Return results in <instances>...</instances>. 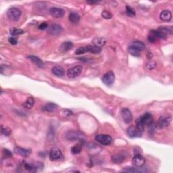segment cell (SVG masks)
<instances>
[{
    "label": "cell",
    "mask_w": 173,
    "mask_h": 173,
    "mask_svg": "<svg viewBox=\"0 0 173 173\" xmlns=\"http://www.w3.org/2000/svg\"><path fill=\"white\" fill-rule=\"evenodd\" d=\"M21 16V11L15 7L10 8L7 11V16L10 21L17 22Z\"/></svg>",
    "instance_id": "1"
},
{
    "label": "cell",
    "mask_w": 173,
    "mask_h": 173,
    "mask_svg": "<svg viewBox=\"0 0 173 173\" xmlns=\"http://www.w3.org/2000/svg\"><path fill=\"white\" fill-rule=\"evenodd\" d=\"M172 121V117L169 115H163L159 118V120L156 124V128L158 129H163L169 126Z\"/></svg>",
    "instance_id": "2"
},
{
    "label": "cell",
    "mask_w": 173,
    "mask_h": 173,
    "mask_svg": "<svg viewBox=\"0 0 173 173\" xmlns=\"http://www.w3.org/2000/svg\"><path fill=\"white\" fill-rule=\"evenodd\" d=\"M66 138L70 141H75L83 139L84 135L83 134L77 130H69L66 134Z\"/></svg>",
    "instance_id": "3"
},
{
    "label": "cell",
    "mask_w": 173,
    "mask_h": 173,
    "mask_svg": "<svg viewBox=\"0 0 173 173\" xmlns=\"http://www.w3.org/2000/svg\"><path fill=\"white\" fill-rule=\"evenodd\" d=\"M95 140L100 144L103 146H109L111 144L112 141V139L111 137L108 135L105 134H100L95 136Z\"/></svg>",
    "instance_id": "4"
},
{
    "label": "cell",
    "mask_w": 173,
    "mask_h": 173,
    "mask_svg": "<svg viewBox=\"0 0 173 173\" xmlns=\"http://www.w3.org/2000/svg\"><path fill=\"white\" fill-rule=\"evenodd\" d=\"M82 66H76L74 67L70 68L67 70L66 74L68 77L70 78H74L78 76L81 73L82 71Z\"/></svg>",
    "instance_id": "5"
},
{
    "label": "cell",
    "mask_w": 173,
    "mask_h": 173,
    "mask_svg": "<svg viewBox=\"0 0 173 173\" xmlns=\"http://www.w3.org/2000/svg\"><path fill=\"white\" fill-rule=\"evenodd\" d=\"M120 115H121L122 118L125 123L130 124L132 121V112L128 108H122L120 111Z\"/></svg>",
    "instance_id": "6"
},
{
    "label": "cell",
    "mask_w": 173,
    "mask_h": 173,
    "mask_svg": "<svg viewBox=\"0 0 173 173\" xmlns=\"http://www.w3.org/2000/svg\"><path fill=\"white\" fill-rule=\"evenodd\" d=\"M114 80H115V75L112 70L106 72L102 78V82L107 86H111L114 83Z\"/></svg>",
    "instance_id": "7"
},
{
    "label": "cell",
    "mask_w": 173,
    "mask_h": 173,
    "mask_svg": "<svg viewBox=\"0 0 173 173\" xmlns=\"http://www.w3.org/2000/svg\"><path fill=\"white\" fill-rule=\"evenodd\" d=\"M49 13L52 16L56 18V19H61L64 17L65 14V10L64 9L60 8L52 7L49 9Z\"/></svg>",
    "instance_id": "8"
},
{
    "label": "cell",
    "mask_w": 173,
    "mask_h": 173,
    "mask_svg": "<svg viewBox=\"0 0 173 173\" xmlns=\"http://www.w3.org/2000/svg\"><path fill=\"white\" fill-rule=\"evenodd\" d=\"M62 157V152L59 148L54 147L50 150L49 153V158L51 161H56L60 159Z\"/></svg>",
    "instance_id": "9"
},
{
    "label": "cell",
    "mask_w": 173,
    "mask_h": 173,
    "mask_svg": "<svg viewBox=\"0 0 173 173\" xmlns=\"http://www.w3.org/2000/svg\"><path fill=\"white\" fill-rule=\"evenodd\" d=\"M132 163L136 167H142L146 163V159L142 155L136 154L135 155L132 160Z\"/></svg>",
    "instance_id": "10"
},
{
    "label": "cell",
    "mask_w": 173,
    "mask_h": 173,
    "mask_svg": "<svg viewBox=\"0 0 173 173\" xmlns=\"http://www.w3.org/2000/svg\"><path fill=\"white\" fill-rule=\"evenodd\" d=\"M62 28L61 25L58 24H52L51 26H49V29H48V33L51 35H58L62 33Z\"/></svg>",
    "instance_id": "11"
},
{
    "label": "cell",
    "mask_w": 173,
    "mask_h": 173,
    "mask_svg": "<svg viewBox=\"0 0 173 173\" xmlns=\"http://www.w3.org/2000/svg\"><path fill=\"white\" fill-rule=\"evenodd\" d=\"M122 172H133V173H144L148 172L146 168H141V167H126L122 170Z\"/></svg>",
    "instance_id": "12"
},
{
    "label": "cell",
    "mask_w": 173,
    "mask_h": 173,
    "mask_svg": "<svg viewBox=\"0 0 173 173\" xmlns=\"http://www.w3.org/2000/svg\"><path fill=\"white\" fill-rule=\"evenodd\" d=\"M140 118L145 126H148L149 124H150L153 122V116L152 115V114L149 113V112L146 113L144 115L141 116Z\"/></svg>",
    "instance_id": "13"
},
{
    "label": "cell",
    "mask_w": 173,
    "mask_h": 173,
    "mask_svg": "<svg viewBox=\"0 0 173 173\" xmlns=\"http://www.w3.org/2000/svg\"><path fill=\"white\" fill-rule=\"evenodd\" d=\"M14 152L16 154L19 155V156H24V157H28L31 154V150H27V149L21 148L20 147H16L14 148Z\"/></svg>",
    "instance_id": "14"
},
{
    "label": "cell",
    "mask_w": 173,
    "mask_h": 173,
    "mask_svg": "<svg viewBox=\"0 0 173 173\" xmlns=\"http://www.w3.org/2000/svg\"><path fill=\"white\" fill-rule=\"evenodd\" d=\"M28 58L31 60L32 62H33L34 64H35L36 65H37L38 67L39 68H43L44 67V64L42 60L40 59L39 57H37V56H33V55H29L28 56Z\"/></svg>",
    "instance_id": "15"
},
{
    "label": "cell",
    "mask_w": 173,
    "mask_h": 173,
    "mask_svg": "<svg viewBox=\"0 0 173 173\" xmlns=\"http://www.w3.org/2000/svg\"><path fill=\"white\" fill-rule=\"evenodd\" d=\"M52 74L58 77H61L64 74V69L61 66H55L52 68Z\"/></svg>",
    "instance_id": "16"
},
{
    "label": "cell",
    "mask_w": 173,
    "mask_h": 173,
    "mask_svg": "<svg viewBox=\"0 0 173 173\" xmlns=\"http://www.w3.org/2000/svg\"><path fill=\"white\" fill-rule=\"evenodd\" d=\"M160 18L162 21L169 22L172 19V14H171L170 11L165 10H163L162 12L160 13Z\"/></svg>",
    "instance_id": "17"
},
{
    "label": "cell",
    "mask_w": 173,
    "mask_h": 173,
    "mask_svg": "<svg viewBox=\"0 0 173 173\" xmlns=\"http://www.w3.org/2000/svg\"><path fill=\"white\" fill-rule=\"evenodd\" d=\"M35 101L33 97H29L23 104V106L26 109H31L35 105Z\"/></svg>",
    "instance_id": "18"
},
{
    "label": "cell",
    "mask_w": 173,
    "mask_h": 173,
    "mask_svg": "<svg viewBox=\"0 0 173 173\" xmlns=\"http://www.w3.org/2000/svg\"><path fill=\"white\" fill-rule=\"evenodd\" d=\"M85 48L86 52H89L91 54H99L102 51L101 47L94 45H86L85 46Z\"/></svg>",
    "instance_id": "19"
},
{
    "label": "cell",
    "mask_w": 173,
    "mask_h": 173,
    "mask_svg": "<svg viewBox=\"0 0 173 173\" xmlns=\"http://www.w3.org/2000/svg\"><path fill=\"white\" fill-rule=\"evenodd\" d=\"M73 47V43L70 41H66L60 45V50L63 52H66L71 50Z\"/></svg>",
    "instance_id": "20"
},
{
    "label": "cell",
    "mask_w": 173,
    "mask_h": 173,
    "mask_svg": "<svg viewBox=\"0 0 173 173\" xmlns=\"http://www.w3.org/2000/svg\"><path fill=\"white\" fill-rule=\"evenodd\" d=\"M68 19H69L70 22L72 24L76 25V24H77L80 21V15L76 12H71L69 14Z\"/></svg>",
    "instance_id": "21"
},
{
    "label": "cell",
    "mask_w": 173,
    "mask_h": 173,
    "mask_svg": "<svg viewBox=\"0 0 173 173\" xmlns=\"http://www.w3.org/2000/svg\"><path fill=\"white\" fill-rule=\"evenodd\" d=\"M125 160V157L122 154H116L112 156V161L115 164H121Z\"/></svg>",
    "instance_id": "22"
},
{
    "label": "cell",
    "mask_w": 173,
    "mask_h": 173,
    "mask_svg": "<svg viewBox=\"0 0 173 173\" xmlns=\"http://www.w3.org/2000/svg\"><path fill=\"white\" fill-rule=\"evenodd\" d=\"M57 108H58V106L56 105V104L50 102V103H48L46 104V105L44 106V107L43 108V110L44 111H46L48 112H52L55 111Z\"/></svg>",
    "instance_id": "23"
},
{
    "label": "cell",
    "mask_w": 173,
    "mask_h": 173,
    "mask_svg": "<svg viewBox=\"0 0 173 173\" xmlns=\"http://www.w3.org/2000/svg\"><path fill=\"white\" fill-rule=\"evenodd\" d=\"M106 42H107L106 39L105 38H103V37H97V38H95V39L93 40V45L98 46V47H101L102 45H105Z\"/></svg>",
    "instance_id": "24"
},
{
    "label": "cell",
    "mask_w": 173,
    "mask_h": 173,
    "mask_svg": "<svg viewBox=\"0 0 173 173\" xmlns=\"http://www.w3.org/2000/svg\"><path fill=\"white\" fill-rule=\"evenodd\" d=\"M126 133H127L128 136L130 138L137 137V130L135 126H130V127H128L126 130Z\"/></svg>",
    "instance_id": "25"
},
{
    "label": "cell",
    "mask_w": 173,
    "mask_h": 173,
    "mask_svg": "<svg viewBox=\"0 0 173 173\" xmlns=\"http://www.w3.org/2000/svg\"><path fill=\"white\" fill-rule=\"evenodd\" d=\"M151 33L156 36L157 38L161 39H166L167 38V35L163 33V32L159 31V30H152L151 31Z\"/></svg>",
    "instance_id": "26"
},
{
    "label": "cell",
    "mask_w": 173,
    "mask_h": 173,
    "mask_svg": "<svg viewBox=\"0 0 173 173\" xmlns=\"http://www.w3.org/2000/svg\"><path fill=\"white\" fill-rule=\"evenodd\" d=\"M132 47H135L136 49H137L139 51H143L145 48H146V45H145V44L143 43L142 41H134L132 42L131 45H130Z\"/></svg>",
    "instance_id": "27"
},
{
    "label": "cell",
    "mask_w": 173,
    "mask_h": 173,
    "mask_svg": "<svg viewBox=\"0 0 173 173\" xmlns=\"http://www.w3.org/2000/svg\"><path fill=\"white\" fill-rule=\"evenodd\" d=\"M158 30L163 32L167 35L172 34V27H160Z\"/></svg>",
    "instance_id": "28"
},
{
    "label": "cell",
    "mask_w": 173,
    "mask_h": 173,
    "mask_svg": "<svg viewBox=\"0 0 173 173\" xmlns=\"http://www.w3.org/2000/svg\"><path fill=\"white\" fill-rule=\"evenodd\" d=\"M128 51H129V53L132 56H135V57H140L141 56L140 51H139L137 49H136L135 47H132L131 45L128 47Z\"/></svg>",
    "instance_id": "29"
},
{
    "label": "cell",
    "mask_w": 173,
    "mask_h": 173,
    "mask_svg": "<svg viewBox=\"0 0 173 173\" xmlns=\"http://www.w3.org/2000/svg\"><path fill=\"white\" fill-rule=\"evenodd\" d=\"M82 150V145L76 144L71 148V153L74 155L80 154Z\"/></svg>",
    "instance_id": "30"
},
{
    "label": "cell",
    "mask_w": 173,
    "mask_h": 173,
    "mask_svg": "<svg viewBox=\"0 0 173 173\" xmlns=\"http://www.w3.org/2000/svg\"><path fill=\"white\" fill-rule=\"evenodd\" d=\"M24 167H25L26 170L30 171V172H36L37 171V166H35V165L31 164L29 163H25L24 164Z\"/></svg>",
    "instance_id": "31"
},
{
    "label": "cell",
    "mask_w": 173,
    "mask_h": 173,
    "mask_svg": "<svg viewBox=\"0 0 173 173\" xmlns=\"http://www.w3.org/2000/svg\"><path fill=\"white\" fill-rule=\"evenodd\" d=\"M126 14L128 17H130V18H133L136 15V13L133 10V8H132L130 6H128V5L127 6H126Z\"/></svg>",
    "instance_id": "32"
},
{
    "label": "cell",
    "mask_w": 173,
    "mask_h": 173,
    "mask_svg": "<svg viewBox=\"0 0 173 173\" xmlns=\"http://www.w3.org/2000/svg\"><path fill=\"white\" fill-rule=\"evenodd\" d=\"M10 35H23L24 33V31L22 29H16V28H13L10 30Z\"/></svg>",
    "instance_id": "33"
},
{
    "label": "cell",
    "mask_w": 173,
    "mask_h": 173,
    "mask_svg": "<svg viewBox=\"0 0 173 173\" xmlns=\"http://www.w3.org/2000/svg\"><path fill=\"white\" fill-rule=\"evenodd\" d=\"M11 132H12V130L10 128H9L8 127H5V126H1V134L3 135L4 136H6V137L10 136L11 134Z\"/></svg>",
    "instance_id": "34"
},
{
    "label": "cell",
    "mask_w": 173,
    "mask_h": 173,
    "mask_svg": "<svg viewBox=\"0 0 173 173\" xmlns=\"http://www.w3.org/2000/svg\"><path fill=\"white\" fill-rule=\"evenodd\" d=\"M102 16L105 19H112V14L110 12H108L107 10H104L102 12Z\"/></svg>",
    "instance_id": "35"
},
{
    "label": "cell",
    "mask_w": 173,
    "mask_h": 173,
    "mask_svg": "<svg viewBox=\"0 0 173 173\" xmlns=\"http://www.w3.org/2000/svg\"><path fill=\"white\" fill-rule=\"evenodd\" d=\"M86 48L85 47H78L77 49L76 50L75 52H74V54H76V55H81V54H83L84 53H86Z\"/></svg>",
    "instance_id": "36"
},
{
    "label": "cell",
    "mask_w": 173,
    "mask_h": 173,
    "mask_svg": "<svg viewBox=\"0 0 173 173\" xmlns=\"http://www.w3.org/2000/svg\"><path fill=\"white\" fill-rule=\"evenodd\" d=\"M148 127H149V132H150L151 134H153L156 129V124L155 122H152L150 124H149Z\"/></svg>",
    "instance_id": "37"
},
{
    "label": "cell",
    "mask_w": 173,
    "mask_h": 173,
    "mask_svg": "<svg viewBox=\"0 0 173 173\" xmlns=\"http://www.w3.org/2000/svg\"><path fill=\"white\" fill-rule=\"evenodd\" d=\"M72 115V112L69 110H63L62 111V116L64 118L69 117L70 116Z\"/></svg>",
    "instance_id": "38"
},
{
    "label": "cell",
    "mask_w": 173,
    "mask_h": 173,
    "mask_svg": "<svg viewBox=\"0 0 173 173\" xmlns=\"http://www.w3.org/2000/svg\"><path fill=\"white\" fill-rule=\"evenodd\" d=\"M156 62L154 61L149 62L148 63H147V64H146V68H148V70L154 69V68H156Z\"/></svg>",
    "instance_id": "39"
},
{
    "label": "cell",
    "mask_w": 173,
    "mask_h": 173,
    "mask_svg": "<svg viewBox=\"0 0 173 173\" xmlns=\"http://www.w3.org/2000/svg\"><path fill=\"white\" fill-rule=\"evenodd\" d=\"M3 155L5 158H11V157L12 156V152H10V151H9L8 150H7V149H3Z\"/></svg>",
    "instance_id": "40"
},
{
    "label": "cell",
    "mask_w": 173,
    "mask_h": 173,
    "mask_svg": "<svg viewBox=\"0 0 173 173\" xmlns=\"http://www.w3.org/2000/svg\"><path fill=\"white\" fill-rule=\"evenodd\" d=\"M148 41L150 42V43H155L157 40V37L155 35H153V34L151 33L150 35H148Z\"/></svg>",
    "instance_id": "41"
},
{
    "label": "cell",
    "mask_w": 173,
    "mask_h": 173,
    "mask_svg": "<svg viewBox=\"0 0 173 173\" xmlns=\"http://www.w3.org/2000/svg\"><path fill=\"white\" fill-rule=\"evenodd\" d=\"M8 41L10 43L12 44V45H17V43H18L17 39H16V38H14V37H10L8 39Z\"/></svg>",
    "instance_id": "42"
},
{
    "label": "cell",
    "mask_w": 173,
    "mask_h": 173,
    "mask_svg": "<svg viewBox=\"0 0 173 173\" xmlns=\"http://www.w3.org/2000/svg\"><path fill=\"white\" fill-rule=\"evenodd\" d=\"M47 27H48V24L47 23H45V22H43V23L40 24L38 28H39L40 30H45L47 29Z\"/></svg>",
    "instance_id": "43"
},
{
    "label": "cell",
    "mask_w": 173,
    "mask_h": 173,
    "mask_svg": "<svg viewBox=\"0 0 173 173\" xmlns=\"http://www.w3.org/2000/svg\"><path fill=\"white\" fill-rule=\"evenodd\" d=\"M100 1H86V3H89L90 5H93V4H97V3H100Z\"/></svg>",
    "instance_id": "44"
},
{
    "label": "cell",
    "mask_w": 173,
    "mask_h": 173,
    "mask_svg": "<svg viewBox=\"0 0 173 173\" xmlns=\"http://www.w3.org/2000/svg\"><path fill=\"white\" fill-rule=\"evenodd\" d=\"M147 56H148V59H151V58H152L153 57L152 54L150 53V52H149V53H148V54H147Z\"/></svg>",
    "instance_id": "45"
}]
</instances>
